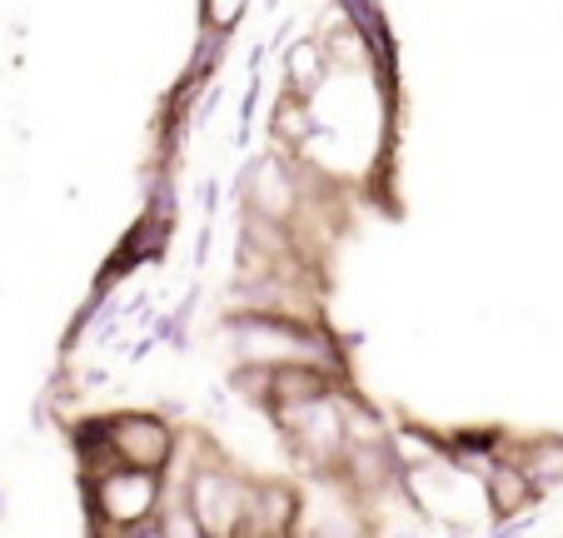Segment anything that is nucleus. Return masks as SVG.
<instances>
[{"label":"nucleus","mask_w":563,"mask_h":538,"mask_svg":"<svg viewBox=\"0 0 563 538\" xmlns=\"http://www.w3.org/2000/svg\"><path fill=\"white\" fill-rule=\"evenodd\" d=\"M86 504H90V528L106 534H125V528L155 524L165 508V479L140 474V469H110V474L86 479Z\"/></svg>","instance_id":"obj_1"}]
</instances>
